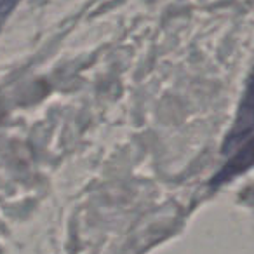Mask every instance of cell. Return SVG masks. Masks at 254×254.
Here are the masks:
<instances>
[{
  "label": "cell",
  "instance_id": "obj_1",
  "mask_svg": "<svg viewBox=\"0 0 254 254\" xmlns=\"http://www.w3.org/2000/svg\"><path fill=\"white\" fill-rule=\"evenodd\" d=\"M226 150L233 152L223 169V176H232L254 166V75L246 89L237 122L226 141Z\"/></svg>",
  "mask_w": 254,
  "mask_h": 254
}]
</instances>
